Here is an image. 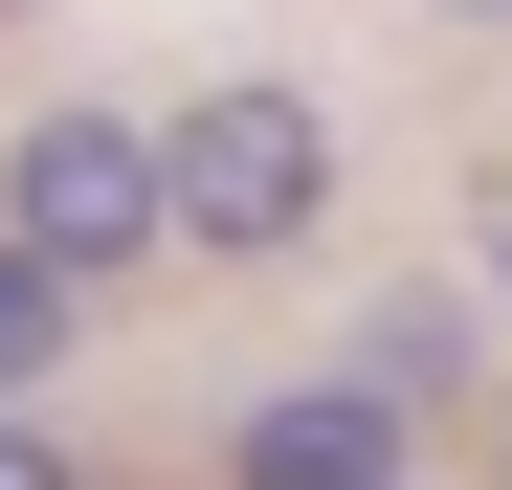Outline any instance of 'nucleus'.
<instances>
[{
    "label": "nucleus",
    "mask_w": 512,
    "mask_h": 490,
    "mask_svg": "<svg viewBox=\"0 0 512 490\" xmlns=\"http://www.w3.org/2000/svg\"><path fill=\"white\" fill-rule=\"evenodd\" d=\"M334 223V112L290 67H223L201 112H156V245H201V268H290Z\"/></svg>",
    "instance_id": "f257e3e1"
},
{
    "label": "nucleus",
    "mask_w": 512,
    "mask_h": 490,
    "mask_svg": "<svg viewBox=\"0 0 512 490\" xmlns=\"http://www.w3.org/2000/svg\"><path fill=\"white\" fill-rule=\"evenodd\" d=\"M0 245H45L67 290H134L156 268V112H112V90L23 112L0 134Z\"/></svg>",
    "instance_id": "f03ea898"
},
{
    "label": "nucleus",
    "mask_w": 512,
    "mask_h": 490,
    "mask_svg": "<svg viewBox=\"0 0 512 490\" xmlns=\"http://www.w3.org/2000/svg\"><path fill=\"white\" fill-rule=\"evenodd\" d=\"M223 490H401V401L379 379H290L223 424Z\"/></svg>",
    "instance_id": "7ed1b4c3"
},
{
    "label": "nucleus",
    "mask_w": 512,
    "mask_h": 490,
    "mask_svg": "<svg viewBox=\"0 0 512 490\" xmlns=\"http://www.w3.org/2000/svg\"><path fill=\"white\" fill-rule=\"evenodd\" d=\"M67 335H90V290H67V268H45V245H0V401H23V379H45Z\"/></svg>",
    "instance_id": "20e7f679"
},
{
    "label": "nucleus",
    "mask_w": 512,
    "mask_h": 490,
    "mask_svg": "<svg viewBox=\"0 0 512 490\" xmlns=\"http://www.w3.org/2000/svg\"><path fill=\"white\" fill-rule=\"evenodd\" d=\"M446 357H468V290H379V335H357V379L401 401V379H446Z\"/></svg>",
    "instance_id": "39448f33"
},
{
    "label": "nucleus",
    "mask_w": 512,
    "mask_h": 490,
    "mask_svg": "<svg viewBox=\"0 0 512 490\" xmlns=\"http://www.w3.org/2000/svg\"><path fill=\"white\" fill-rule=\"evenodd\" d=\"M0 490H90V468H67V446H45V424H0Z\"/></svg>",
    "instance_id": "423d86ee"
},
{
    "label": "nucleus",
    "mask_w": 512,
    "mask_h": 490,
    "mask_svg": "<svg viewBox=\"0 0 512 490\" xmlns=\"http://www.w3.org/2000/svg\"><path fill=\"white\" fill-rule=\"evenodd\" d=\"M446 23H512V0H446Z\"/></svg>",
    "instance_id": "0eeeda50"
},
{
    "label": "nucleus",
    "mask_w": 512,
    "mask_h": 490,
    "mask_svg": "<svg viewBox=\"0 0 512 490\" xmlns=\"http://www.w3.org/2000/svg\"><path fill=\"white\" fill-rule=\"evenodd\" d=\"M490 290H512V245H490Z\"/></svg>",
    "instance_id": "6e6552de"
},
{
    "label": "nucleus",
    "mask_w": 512,
    "mask_h": 490,
    "mask_svg": "<svg viewBox=\"0 0 512 490\" xmlns=\"http://www.w3.org/2000/svg\"><path fill=\"white\" fill-rule=\"evenodd\" d=\"M0 23H23V0H0Z\"/></svg>",
    "instance_id": "1a4fd4ad"
}]
</instances>
